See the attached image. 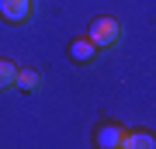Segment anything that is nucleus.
I'll use <instances>...</instances> for the list:
<instances>
[{"label": "nucleus", "mask_w": 156, "mask_h": 149, "mask_svg": "<svg viewBox=\"0 0 156 149\" xmlns=\"http://www.w3.org/2000/svg\"><path fill=\"white\" fill-rule=\"evenodd\" d=\"M14 80H17V66L11 59H0V90H11Z\"/></svg>", "instance_id": "0eeeda50"}, {"label": "nucleus", "mask_w": 156, "mask_h": 149, "mask_svg": "<svg viewBox=\"0 0 156 149\" xmlns=\"http://www.w3.org/2000/svg\"><path fill=\"white\" fill-rule=\"evenodd\" d=\"M87 38L97 45V49H111V45H118V38H122V24L115 21V17H94V21L87 24Z\"/></svg>", "instance_id": "f257e3e1"}, {"label": "nucleus", "mask_w": 156, "mask_h": 149, "mask_svg": "<svg viewBox=\"0 0 156 149\" xmlns=\"http://www.w3.org/2000/svg\"><path fill=\"white\" fill-rule=\"evenodd\" d=\"M0 17L11 24H21L31 17V0H0Z\"/></svg>", "instance_id": "7ed1b4c3"}, {"label": "nucleus", "mask_w": 156, "mask_h": 149, "mask_svg": "<svg viewBox=\"0 0 156 149\" xmlns=\"http://www.w3.org/2000/svg\"><path fill=\"white\" fill-rule=\"evenodd\" d=\"M118 149H156V139H153V132H125Z\"/></svg>", "instance_id": "39448f33"}, {"label": "nucleus", "mask_w": 156, "mask_h": 149, "mask_svg": "<svg viewBox=\"0 0 156 149\" xmlns=\"http://www.w3.org/2000/svg\"><path fill=\"white\" fill-rule=\"evenodd\" d=\"M14 87L17 90H38L42 87V73H35V69H17V80H14Z\"/></svg>", "instance_id": "423d86ee"}, {"label": "nucleus", "mask_w": 156, "mask_h": 149, "mask_svg": "<svg viewBox=\"0 0 156 149\" xmlns=\"http://www.w3.org/2000/svg\"><path fill=\"white\" fill-rule=\"evenodd\" d=\"M69 59L76 62V66H87V62H94L97 59V45L87 38V35H80V38H73L69 42Z\"/></svg>", "instance_id": "20e7f679"}, {"label": "nucleus", "mask_w": 156, "mask_h": 149, "mask_svg": "<svg viewBox=\"0 0 156 149\" xmlns=\"http://www.w3.org/2000/svg\"><path fill=\"white\" fill-rule=\"evenodd\" d=\"M128 128H122L118 122H97L94 125V146L97 149H118L122 146V139H125Z\"/></svg>", "instance_id": "f03ea898"}]
</instances>
